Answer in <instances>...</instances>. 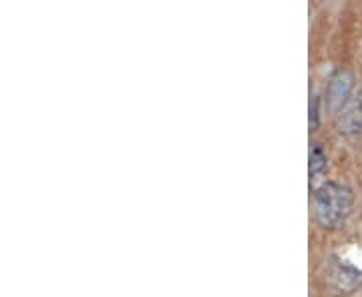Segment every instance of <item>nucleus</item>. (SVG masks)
I'll list each match as a JSON object with an SVG mask.
<instances>
[{
	"mask_svg": "<svg viewBox=\"0 0 362 297\" xmlns=\"http://www.w3.org/2000/svg\"><path fill=\"white\" fill-rule=\"evenodd\" d=\"M354 87V75L350 73L349 68H342L338 71L337 75L330 80V87H328V104L332 111H342L344 104L349 103L350 91Z\"/></svg>",
	"mask_w": 362,
	"mask_h": 297,
	"instance_id": "nucleus-3",
	"label": "nucleus"
},
{
	"mask_svg": "<svg viewBox=\"0 0 362 297\" xmlns=\"http://www.w3.org/2000/svg\"><path fill=\"white\" fill-rule=\"evenodd\" d=\"M318 103H320V101H318V97H316V95H314V97H312V107H310V125H312V129H316V127H318V113H320V111H318Z\"/></svg>",
	"mask_w": 362,
	"mask_h": 297,
	"instance_id": "nucleus-6",
	"label": "nucleus"
},
{
	"mask_svg": "<svg viewBox=\"0 0 362 297\" xmlns=\"http://www.w3.org/2000/svg\"><path fill=\"white\" fill-rule=\"evenodd\" d=\"M338 129L340 133H362V92H358L354 99H350L344 104V109L340 111L338 116Z\"/></svg>",
	"mask_w": 362,
	"mask_h": 297,
	"instance_id": "nucleus-4",
	"label": "nucleus"
},
{
	"mask_svg": "<svg viewBox=\"0 0 362 297\" xmlns=\"http://www.w3.org/2000/svg\"><path fill=\"white\" fill-rule=\"evenodd\" d=\"M328 279L340 291L352 293L356 287L362 285V272L356 269L354 265L346 263V261H340V259L332 257L330 265H328Z\"/></svg>",
	"mask_w": 362,
	"mask_h": 297,
	"instance_id": "nucleus-2",
	"label": "nucleus"
},
{
	"mask_svg": "<svg viewBox=\"0 0 362 297\" xmlns=\"http://www.w3.org/2000/svg\"><path fill=\"white\" fill-rule=\"evenodd\" d=\"M328 161H326V153L322 151V147L318 143H314L310 147V181L312 185L318 181L326 173Z\"/></svg>",
	"mask_w": 362,
	"mask_h": 297,
	"instance_id": "nucleus-5",
	"label": "nucleus"
},
{
	"mask_svg": "<svg viewBox=\"0 0 362 297\" xmlns=\"http://www.w3.org/2000/svg\"><path fill=\"white\" fill-rule=\"evenodd\" d=\"M354 205V193L349 185L326 181L314 189V217L324 229H337L344 223Z\"/></svg>",
	"mask_w": 362,
	"mask_h": 297,
	"instance_id": "nucleus-1",
	"label": "nucleus"
}]
</instances>
